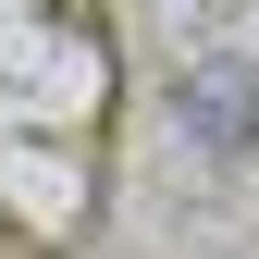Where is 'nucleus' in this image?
<instances>
[{"instance_id": "f257e3e1", "label": "nucleus", "mask_w": 259, "mask_h": 259, "mask_svg": "<svg viewBox=\"0 0 259 259\" xmlns=\"http://www.w3.org/2000/svg\"><path fill=\"white\" fill-rule=\"evenodd\" d=\"M111 50L87 0H0V259H37L99 198Z\"/></svg>"}]
</instances>
